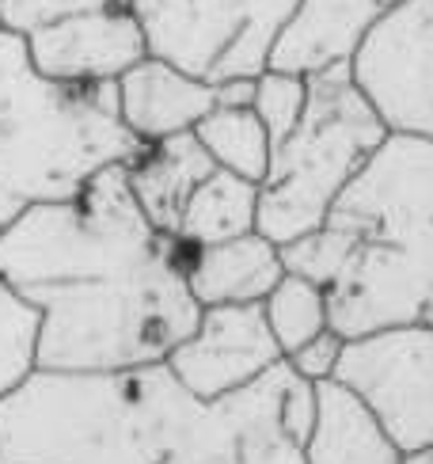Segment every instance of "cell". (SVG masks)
<instances>
[{
    "instance_id": "6da1fadb",
    "label": "cell",
    "mask_w": 433,
    "mask_h": 464,
    "mask_svg": "<svg viewBox=\"0 0 433 464\" xmlns=\"http://www.w3.org/2000/svg\"><path fill=\"white\" fill-rule=\"evenodd\" d=\"M190 251L141 214L126 164L72 202L34 206L0 237V275L43 313L38 370L130 373L164 365L202 320Z\"/></svg>"
},
{
    "instance_id": "7a4b0ae2",
    "label": "cell",
    "mask_w": 433,
    "mask_h": 464,
    "mask_svg": "<svg viewBox=\"0 0 433 464\" xmlns=\"http://www.w3.org/2000/svg\"><path fill=\"white\" fill-rule=\"evenodd\" d=\"M293 370L228 400L190 396L168 365L46 373L0 400V464H304L285 430Z\"/></svg>"
},
{
    "instance_id": "3957f363",
    "label": "cell",
    "mask_w": 433,
    "mask_h": 464,
    "mask_svg": "<svg viewBox=\"0 0 433 464\" xmlns=\"http://www.w3.org/2000/svg\"><path fill=\"white\" fill-rule=\"evenodd\" d=\"M285 275L327 289L331 332L422 324L433 289V141L388 133L327 221L282 247Z\"/></svg>"
},
{
    "instance_id": "277c9868",
    "label": "cell",
    "mask_w": 433,
    "mask_h": 464,
    "mask_svg": "<svg viewBox=\"0 0 433 464\" xmlns=\"http://www.w3.org/2000/svg\"><path fill=\"white\" fill-rule=\"evenodd\" d=\"M141 152L118 114V84H57L34 69L24 34L0 31V237Z\"/></svg>"
},
{
    "instance_id": "5b68a950",
    "label": "cell",
    "mask_w": 433,
    "mask_h": 464,
    "mask_svg": "<svg viewBox=\"0 0 433 464\" xmlns=\"http://www.w3.org/2000/svg\"><path fill=\"white\" fill-rule=\"evenodd\" d=\"M384 138L388 126L353 69L312 76L304 119L274 149L259 187V232L278 247L316 232Z\"/></svg>"
},
{
    "instance_id": "8992f818",
    "label": "cell",
    "mask_w": 433,
    "mask_h": 464,
    "mask_svg": "<svg viewBox=\"0 0 433 464\" xmlns=\"http://www.w3.org/2000/svg\"><path fill=\"white\" fill-rule=\"evenodd\" d=\"M297 0H133L149 57L213 88L259 81Z\"/></svg>"
},
{
    "instance_id": "52a82bcc",
    "label": "cell",
    "mask_w": 433,
    "mask_h": 464,
    "mask_svg": "<svg viewBox=\"0 0 433 464\" xmlns=\"http://www.w3.org/2000/svg\"><path fill=\"white\" fill-rule=\"evenodd\" d=\"M334 381L377 415L403 453L433 446V327L407 324L346 339Z\"/></svg>"
},
{
    "instance_id": "ba28073f",
    "label": "cell",
    "mask_w": 433,
    "mask_h": 464,
    "mask_svg": "<svg viewBox=\"0 0 433 464\" xmlns=\"http://www.w3.org/2000/svg\"><path fill=\"white\" fill-rule=\"evenodd\" d=\"M353 81L388 133L433 141V0L388 8L353 57Z\"/></svg>"
},
{
    "instance_id": "9c48e42d",
    "label": "cell",
    "mask_w": 433,
    "mask_h": 464,
    "mask_svg": "<svg viewBox=\"0 0 433 464\" xmlns=\"http://www.w3.org/2000/svg\"><path fill=\"white\" fill-rule=\"evenodd\" d=\"M164 365L190 396L213 403L259 384L285 365V354L270 332L263 304H216L202 308L198 327L175 346Z\"/></svg>"
},
{
    "instance_id": "30bf717a",
    "label": "cell",
    "mask_w": 433,
    "mask_h": 464,
    "mask_svg": "<svg viewBox=\"0 0 433 464\" xmlns=\"http://www.w3.org/2000/svg\"><path fill=\"white\" fill-rule=\"evenodd\" d=\"M24 38L34 69L57 84H118L149 57L145 31L130 8L65 15Z\"/></svg>"
},
{
    "instance_id": "8fae6325",
    "label": "cell",
    "mask_w": 433,
    "mask_h": 464,
    "mask_svg": "<svg viewBox=\"0 0 433 464\" xmlns=\"http://www.w3.org/2000/svg\"><path fill=\"white\" fill-rule=\"evenodd\" d=\"M380 15V0H297L274 38L270 72L312 81L334 69H353V57Z\"/></svg>"
},
{
    "instance_id": "7c38bea8",
    "label": "cell",
    "mask_w": 433,
    "mask_h": 464,
    "mask_svg": "<svg viewBox=\"0 0 433 464\" xmlns=\"http://www.w3.org/2000/svg\"><path fill=\"white\" fill-rule=\"evenodd\" d=\"M216 111V88L194 81L160 57H145L118 81V114L141 145L183 138Z\"/></svg>"
},
{
    "instance_id": "4fadbf2b",
    "label": "cell",
    "mask_w": 433,
    "mask_h": 464,
    "mask_svg": "<svg viewBox=\"0 0 433 464\" xmlns=\"http://www.w3.org/2000/svg\"><path fill=\"white\" fill-rule=\"evenodd\" d=\"M285 278L282 247L263 232L240 240L194 247L187 263V285L202 308L216 304H263Z\"/></svg>"
},
{
    "instance_id": "5bb4252c",
    "label": "cell",
    "mask_w": 433,
    "mask_h": 464,
    "mask_svg": "<svg viewBox=\"0 0 433 464\" xmlns=\"http://www.w3.org/2000/svg\"><path fill=\"white\" fill-rule=\"evenodd\" d=\"M213 171L216 164L194 133H183V138H171L160 145H145L141 157L126 164L130 190L137 206H141V214L160 237H171V240H179L187 202Z\"/></svg>"
},
{
    "instance_id": "9a60e30c",
    "label": "cell",
    "mask_w": 433,
    "mask_h": 464,
    "mask_svg": "<svg viewBox=\"0 0 433 464\" xmlns=\"http://www.w3.org/2000/svg\"><path fill=\"white\" fill-rule=\"evenodd\" d=\"M304 464H403V450L350 389L323 381L316 384V427L304 441Z\"/></svg>"
},
{
    "instance_id": "2e32d148",
    "label": "cell",
    "mask_w": 433,
    "mask_h": 464,
    "mask_svg": "<svg viewBox=\"0 0 433 464\" xmlns=\"http://www.w3.org/2000/svg\"><path fill=\"white\" fill-rule=\"evenodd\" d=\"M247 232H259V183L216 168L187 202L179 240L187 247H209L240 240Z\"/></svg>"
},
{
    "instance_id": "e0dca14e",
    "label": "cell",
    "mask_w": 433,
    "mask_h": 464,
    "mask_svg": "<svg viewBox=\"0 0 433 464\" xmlns=\"http://www.w3.org/2000/svg\"><path fill=\"white\" fill-rule=\"evenodd\" d=\"M194 138L202 141V149L213 157L216 168L263 187L274 145H270L263 119L251 107H216L213 114L202 119V126L194 130Z\"/></svg>"
},
{
    "instance_id": "ac0fdd59",
    "label": "cell",
    "mask_w": 433,
    "mask_h": 464,
    "mask_svg": "<svg viewBox=\"0 0 433 464\" xmlns=\"http://www.w3.org/2000/svg\"><path fill=\"white\" fill-rule=\"evenodd\" d=\"M38 343H43V313L0 275V400L38 373Z\"/></svg>"
},
{
    "instance_id": "d6986e66",
    "label": "cell",
    "mask_w": 433,
    "mask_h": 464,
    "mask_svg": "<svg viewBox=\"0 0 433 464\" xmlns=\"http://www.w3.org/2000/svg\"><path fill=\"white\" fill-rule=\"evenodd\" d=\"M263 313L285 358L297 354L312 339H320L323 332H331L327 289L297 275H285L278 282V289L263 301Z\"/></svg>"
},
{
    "instance_id": "ffe728a7",
    "label": "cell",
    "mask_w": 433,
    "mask_h": 464,
    "mask_svg": "<svg viewBox=\"0 0 433 464\" xmlns=\"http://www.w3.org/2000/svg\"><path fill=\"white\" fill-rule=\"evenodd\" d=\"M304 107H308V81H301V76H285V72L266 69L259 81H255L251 111L263 119L274 149L297 130V122L304 119Z\"/></svg>"
},
{
    "instance_id": "44dd1931",
    "label": "cell",
    "mask_w": 433,
    "mask_h": 464,
    "mask_svg": "<svg viewBox=\"0 0 433 464\" xmlns=\"http://www.w3.org/2000/svg\"><path fill=\"white\" fill-rule=\"evenodd\" d=\"M95 8H122V0H0V31L31 34L65 15H81Z\"/></svg>"
},
{
    "instance_id": "7402d4cb",
    "label": "cell",
    "mask_w": 433,
    "mask_h": 464,
    "mask_svg": "<svg viewBox=\"0 0 433 464\" xmlns=\"http://www.w3.org/2000/svg\"><path fill=\"white\" fill-rule=\"evenodd\" d=\"M342 351H346V339L339 332H323L320 339H312L308 346H301L297 354H289L285 365L301 381L323 384V381H334V370H339V362H342Z\"/></svg>"
},
{
    "instance_id": "603a6c76",
    "label": "cell",
    "mask_w": 433,
    "mask_h": 464,
    "mask_svg": "<svg viewBox=\"0 0 433 464\" xmlns=\"http://www.w3.org/2000/svg\"><path fill=\"white\" fill-rule=\"evenodd\" d=\"M255 103V81H232L216 88V107H251Z\"/></svg>"
},
{
    "instance_id": "cb8c5ba5",
    "label": "cell",
    "mask_w": 433,
    "mask_h": 464,
    "mask_svg": "<svg viewBox=\"0 0 433 464\" xmlns=\"http://www.w3.org/2000/svg\"><path fill=\"white\" fill-rule=\"evenodd\" d=\"M403 464H433V446L415 450V453H403Z\"/></svg>"
},
{
    "instance_id": "d4e9b609",
    "label": "cell",
    "mask_w": 433,
    "mask_h": 464,
    "mask_svg": "<svg viewBox=\"0 0 433 464\" xmlns=\"http://www.w3.org/2000/svg\"><path fill=\"white\" fill-rule=\"evenodd\" d=\"M422 324L433 327V289H429V301H426V313H422Z\"/></svg>"
}]
</instances>
